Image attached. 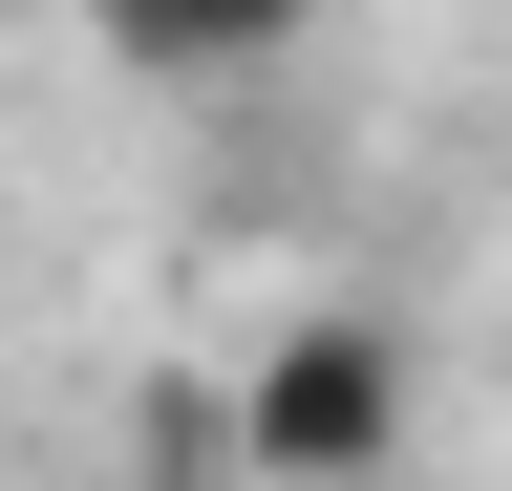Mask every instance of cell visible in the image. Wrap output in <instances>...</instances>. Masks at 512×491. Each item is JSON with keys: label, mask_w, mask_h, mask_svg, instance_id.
I'll return each instance as SVG.
<instances>
[{"label": "cell", "mask_w": 512, "mask_h": 491, "mask_svg": "<svg viewBox=\"0 0 512 491\" xmlns=\"http://www.w3.org/2000/svg\"><path fill=\"white\" fill-rule=\"evenodd\" d=\"M235 449H256V491H363L406 449V342L384 321H278L256 385H235Z\"/></svg>", "instance_id": "1"}]
</instances>
